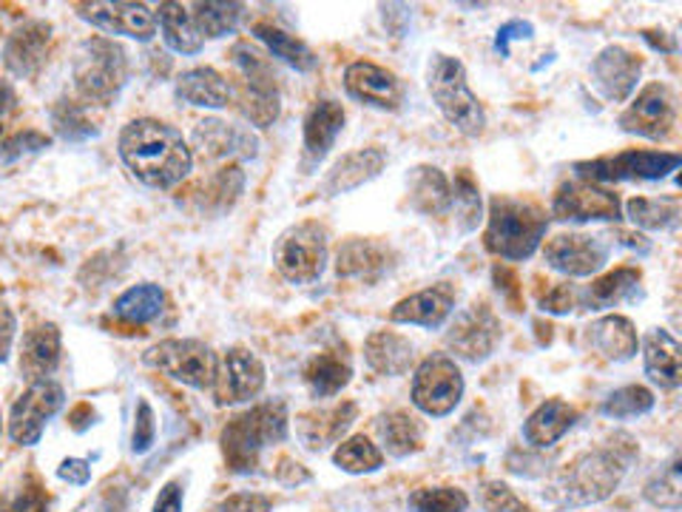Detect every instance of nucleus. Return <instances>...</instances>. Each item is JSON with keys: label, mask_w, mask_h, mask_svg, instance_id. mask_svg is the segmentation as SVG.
Instances as JSON below:
<instances>
[{"label": "nucleus", "mask_w": 682, "mask_h": 512, "mask_svg": "<svg viewBox=\"0 0 682 512\" xmlns=\"http://www.w3.org/2000/svg\"><path fill=\"white\" fill-rule=\"evenodd\" d=\"M231 63L242 75L240 108L256 128H270L282 114V91L273 63L265 52L250 43H236L231 49Z\"/></svg>", "instance_id": "obj_8"}, {"label": "nucleus", "mask_w": 682, "mask_h": 512, "mask_svg": "<svg viewBox=\"0 0 682 512\" xmlns=\"http://www.w3.org/2000/svg\"><path fill=\"white\" fill-rule=\"evenodd\" d=\"M245 12L242 3H194L191 17L203 38H226L240 26V17Z\"/></svg>", "instance_id": "obj_45"}, {"label": "nucleus", "mask_w": 682, "mask_h": 512, "mask_svg": "<svg viewBox=\"0 0 682 512\" xmlns=\"http://www.w3.org/2000/svg\"><path fill=\"white\" fill-rule=\"evenodd\" d=\"M157 441V419H154V407L145 399L137 401L134 410V433H131V452L143 456Z\"/></svg>", "instance_id": "obj_50"}, {"label": "nucleus", "mask_w": 682, "mask_h": 512, "mask_svg": "<svg viewBox=\"0 0 682 512\" xmlns=\"http://www.w3.org/2000/svg\"><path fill=\"white\" fill-rule=\"evenodd\" d=\"M580 291L571 282H557L540 296V310L543 313H552V317H569L571 310L578 308Z\"/></svg>", "instance_id": "obj_51"}, {"label": "nucleus", "mask_w": 682, "mask_h": 512, "mask_svg": "<svg viewBox=\"0 0 682 512\" xmlns=\"http://www.w3.org/2000/svg\"><path fill=\"white\" fill-rule=\"evenodd\" d=\"M410 512H466L469 510V496L461 487L450 484H435V487H419L407 498Z\"/></svg>", "instance_id": "obj_46"}, {"label": "nucleus", "mask_w": 682, "mask_h": 512, "mask_svg": "<svg viewBox=\"0 0 682 512\" xmlns=\"http://www.w3.org/2000/svg\"><path fill=\"white\" fill-rule=\"evenodd\" d=\"M301 379L308 384V391L313 399H333L345 391L352 379V364L345 354L338 350H327V354H316L305 370Z\"/></svg>", "instance_id": "obj_36"}, {"label": "nucleus", "mask_w": 682, "mask_h": 512, "mask_svg": "<svg viewBox=\"0 0 682 512\" xmlns=\"http://www.w3.org/2000/svg\"><path fill=\"white\" fill-rule=\"evenodd\" d=\"M640 268H631V265H622V268H615V271L603 273L592 282V285L586 287L580 299L589 305L592 310H608L620 305V302L631 299V296L638 294L640 287Z\"/></svg>", "instance_id": "obj_39"}, {"label": "nucleus", "mask_w": 682, "mask_h": 512, "mask_svg": "<svg viewBox=\"0 0 682 512\" xmlns=\"http://www.w3.org/2000/svg\"><path fill=\"white\" fill-rule=\"evenodd\" d=\"M49 145H52V137H46L43 131H35V128H26V131H17L15 137L0 143V163H12V159H21L26 154L49 149Z\"/></svg>", "instance_id": "obj_49"}, {"label": "nucleus", "mask_w": 682, "mask_h": 512, "mask_svg": "<svg viewBox=\"0 0 682 512\" xmlns=\"http://www.w3.org/2000/svg\"><path fill=\"white\" fill-rule=\"evenodd\" d=\"M15 333H17V319L15 313L0 305V362H7L9 354H12V345H15Z\"/></svg>", "instance_id": "obj_56"}, {"label": "nucleus", "mask_w": 682, "mask_h": 512, "mask_svg": "<svg viewBox=\"0 0 682 512\" xmlns=\"http://www.w3.org/2000/svg\"><path fill=\"white\" fill-rule=\"evenodd\" d=\"M589 77H592L594 89L603 94V100L626 103L638 91L640 77H643V57L620 43L603 46L589 66Z\"/></svg>", "instance_id": "obj_18"}, {"label": "nucleus", "mask_w": 682, "mask_h": 512, "mask_svg": "<svg viewBox=\"0 0 682 512\" xmlns=\"http://www.w3.org/2000/svg\"><path fill=\"white\" fill-rule=\"evenodd\" d=\"M210 512H270V498L259 492H236Z\"/></svg>", "instance_id": "obj_54"}, {"label": "nucleus", "mask_w": 682, "mask_h": 512, "mask_svg": "<svg viewBox=\"0 0 682 512\" xmlns=\"http://www.w3.org/2000/svg\"><path fill=\"white\" fill-rule=\"evenodd\" d=\"M484 507L489 512H524V501L501 482L484 484Z\"/></svg>", "instance_id": "obj_52"}, {"label": "nucleus", "mask_w": 682, "mask_h": 512, "mask_svg": "<svg viewBox=\"0 0 682 512\" xmlns=\"http://www.w3.org/2000/svg\"><path fill=\"white\" fill-rule=\"evenodd\" d=\"M427 89L435 106L455 131L464 137H480L487 128V112L480 106L478 94L469 89L466 66L455 54L435 52L427 66Z\"/></svg>", "instance_id": "obj_4"}, {"label": "nucleus", "mask_w": 682, "mask_h": 512, "mask_svg": "<svg viewBox=\"0 0 682 512\" xmlns=\"http://www.w3.org/2000/svg\"><path fill=\"white\" fill-rule=\"evenodd\" d=\"M12 103H15V91L9 89V86H0V117L12 108Z\"/></svg>", "instance_id": "obj_61"}, {"label": "nucleus", "mask_w": 682, "mask_h": 512, "mask_svg": "<svg viewBox=\"0 0 682 512\" xmlns=\"http://www.w3.org/2000/svg\"><path fill=\"white\" fill-rule=\"evenodd\" d=\"M458 291L450 282H438V285L421 287L415 294L398 299L390 308V322L393 324H415V328H424V331H438L443 324L450 322V317L455 313Z\"/></svg>", "instance_id": "obj_21"}, {"label": "nucleus", "mask_w": 682, "mask_h": 512, "mask_svg": "<svg viewBox=\"0 0 682 512\" xmlns=\"http://www.w3.org/2000/svg\"><path fill=\"white\" fill-rule=\"evenodd\" d=\"M265 382H268V370L262 359L248 347L236 345L219 356L217 379L210 391L217 405H242V401L256 399L265 391Z\"/></svg>", "instance_id": "obj_16"}, {"label": "nucleus", "mask_w": 682, "mask_h": 512, "mask_svg": "<svg viewBox=\"0 0 682 512\" xmlns=\"http://www.w3.org/2000/svg\"><path fill=\"white\" fill-rule=\"evenodd\" d=\"M549 214L557 222H617L622 219V203L606 185L569 180L555 191Z\"/></svg>", "instance_id": "obj_14"}, {"label": "nucleus", "mask_w": 682, "mask_h": 512, "mask_svg": "<svg viewBox=\"0 0 682 512\" xmlns=\"http://www.w3.org/2000/svg\"><path fill=\"white\" fill-rule=\"evenodd\" d=\"M52 123L54 131H57L63 140H72V143L98 137V128L89 120V112H86L83 103H77V100H61V103L52 108Z\"/></svg>", "instance_id": "obj_48"}, {"label": "nucleus", "mask_w": 682, "mask_h": 512, "mask_svg": "<svg viewBox=\"0 0 682 512\" xmlns=\"http://www.w3.org/2000/svg\"><path fill=\"white\" fill-rule=\"evenodd\" d=\"M612 240H615L617 245H622V248L638 251V254H648V251H652V240L645 234H640V231H622V228H617V231H612Z\"/></svg>", "instance_id": "obj_60"}, {"label": "nucleus", "mask_w": 682, "mask_h": 512, "mask_svg": "<svg viewBox=\"0 0 682 512\" xmlns=\"http://www.w3.org/2000/svg\"><path fill=\"white\" fill-rule=\"evenodd\" d=\"M63 401H66V393L54 379L31 382L29 391L15 401L12 415H9V436H12V441L23 447L38 445L46 424L61 410Z\"/></svg>", "instance_id": "obj_17"}, {"label": "nucleus", "mask_w": 682, "mask_h": 512, "mask_svg": "<svg viewBox=\"0 0 682 512\" xmlns=\"http://www.w3.org/2000/svg\"><path fill=\"white\" fill-rule=\"evenodd\" d=\"M57 475H61L63 482L75 484V487H83V484H89V478H91V468H89V461H83V459H66L61 468H57Z\"/></svg>", "instance_id": "obj_58"}, {"label": "nucleus", "mask_w": 682, "mask_h": 512, "mask_svg": "<svg viewBox=\"0 0 682 512\" xmlns=\"http://www.w3.org/2000/svg\"><path fill=\"white\" fill-rule=\"evenodd\" d=\"M640 347H643L645 376L660 391H677L682 384V359L674 333H668L666 328H652L643 333Z\"/></svg>", "instance_id": "obj_29"}, {"label": "nucleus", "mask_w": 682, "mask_h": 512, "mask_svg": "<svg viewBox=\"0 0 682 512\" xmlns=\"http://www.w3.org/2000/svg\"><path fill=\"white\" fill-rule=\"evenodd\" d=\"M364 362L378 376H404L415 362V345L404 333L373 331L364 340Z\"/></svg>", "instance_id": "obj_33"}, {"label": "nucleus", "mask_w": 682, "mask_h": 512, "mask_svg": "<svg viewBox=\"0 0 682 512\" xmlns=\"http://www.w3.org/2000/svg\"><path fill=\"white\" fill-rule=\"evenodd\" d=\"M331 259V234L319 219H301L285 228L273 245V265L291 285L319 282Z\"/></svg>", "instance_id": "obj_7"}, {"label": "nucleus", "mask_w": 682, "mask_h": 512, "mask_svg": "<svg viewBox=\"0 0 682 512\" xmlns=\"http://www.w3.org/2000/svg\"><path fill=\"white\" fill-rule=\"evenodd\" d=\"M276 478L282 484H287V487H293V484H305L310 482V473L305 468H301L299 461H293V459H282L279 461V468H276Z\"/></svg>", "instance_id": "obj_59"}, {"label": "nucleus", "mask_w": 682, "mask_h": 512, "mask_svg": "<svg viewBox=\"0 0 682 512\" xmlns=\"http://www.w3.org/2000/svg\"><path fill=\"white\" fill-rule=\"evenodd\" d=\"M466 382L450 354H429L413 373V407L429 419L450 415L464 399Z\"/></svg>", "instance_id": "obj_10"}, {"label": "nucleus", "mask_w": 682, "mask_h": 512, "mask_svg": "<svg viewBox=\"0 0 682 512\" xmlns=\"http://www.w3.org/2000/svg\"><path fill=\"white\" fill-rule=\"evenodd\" d=\"M347 112L345 106L333 98L316 100L305 114L301 123V154H305V168H319L336 145L338 135L345 131Z\"/></svg>", "instance_id": "obj_22"}, {"label": "nucleus", "mask_w": 682, "mask_h": 512, "mask_svg": "<svg viewBox=\"0 0 682 512\" xmlns=\"http://www.w3.org/2000/svg\"><path fill=\"white\" fill-rule=\"evenodd\" d=\"M287 405L285 401H265L245 413L233 415L222 430V452L231 468L250 470L259 452L287 438Z\"/></svg>", "instance_id": "obj_6"}, {"label": "nucleus", "mask_w": 682, "mask_h": 512, "mask_svg": "<svg viewBox=\"0 0 682 512\" xmlns=\"http://www.w3.org/2000/svg\"><path fill=\"white\" fill-rule=\"evenodd\" d=\"M182 482H168L154 501V512H182Z\"/></svg>", "instance_id": "obj_57"}, {"label": "nucleus", "mask_w": 682, "mask_h": 512, "mask_svg": "<svg viewBox=\"0 0 682 512\" xmlns=\"http://www.w3.org/2000/svg\"><path fill=\"white\" fill-rule=\"evenodd\" d=\"M452 182V212H455V222L461 234H469L480 226V214H484V203H480V189L469 168H461ZM450 212V214H452Z\"/></svg>", "instance_id": "obj_43"}, {"label": "nucleus", "mask_w": 682, "mask_h": 512, "mask_svg": "<svg viewBox=\"0 0 682 512\" xmlns=\"http://www.w3.org/2000/svg\"><path fill=\"white\" fill-rule=\"evenodd\" d=\"M638 456V445L629 436L608 438L606 445L578 452L566 468L557 470L549 484V501L557 507H592L606 501L629 473V464Z\"/></svg>", "instance_id": "obj_2"}, {"label": "nucleus", "mask_w": 682, "mask_h": 512, "mask_svg": "<svg viewBox=\"0 0 682 512\" xmlns=\"http://www.w3.org/2000/svg\"><path fill=\"white\" fill-rule=\"evenodd\" d=\"M63 336L54 322H40L23 333L21 342V373L31 382L52 379V373L61 364Z\"/></svg>", "instance_id": "obj_27"}, {"label": "nucleus", "mask_w": 682, "mask_h": 512, "mask_svg": "<svg viewBox=\"0 0 682 512\" xmlns=\"http://www.w3.org/2000/svg\"><path fill=\"white\" fill-rule=\"evenodd\" d=\"M117 154L137 182L149 189H173L194 168V151L173 126L154 117L131 120L117 137Z\"/></svg>", "instance_id": "obj_1"}, {"label": "nucleus", "mask_w": 682, "mask_h": 512, "mask_svg": "<svg viewBox=\"0 0 682 512\" xmlns=\"http://www.w3.org/2000/svg\"><path fill=\"white\" fill-rule=\"evenodd\" d=\"M680 166L682 157L674 151L629 149L615 154V157L575 163V171H578V180L612 185V182H660Z\"/></svg>", "instance_id": "obj_9"}, {"label": "nucleus", "mask_w": 682, "mask_h": 512, "mask_svg": "<svg viewBox=\"0 0 682 512\" xmlns=\"http://www.w3.org/2000/svg\"><path fill=\"white\" fill-rule=\"evenodd\" d=\"M396 265V254L387 242L373 236H350L338 245L336 273L342 279H359L364 285H375L378 279L390 273Z\"/></svg>", "instance_id": "obj_23"}, {"label": "nucleus", "mask_w": 682, "mask_h": 512, "mask_svg": "<svg viewBox=\"0 0 682 512\" xmlns=\"http://www.w3.org/2000/svg\"><path fill=\"white\" fill-rule=\"evenodd\" d=\"M407 205L421 217H447L452 212V182L438 166H415L407 174Z\"/></svg>", "instance_id": "obj_28"}, {"label": "nucleus", "mask_w": 682, "mask_h": 512, "mask_svg": "<svg viewBox=\"0 0 682 512\" xmlns=\"http://www.w3.org/2000/svg\"><path fill=\"white\" fill-rule=\"evenodd\" d=\"M682 205L677 196H631L626 217L640 234L643 231H671L680 222Z\"/></svg>", "instance_id": "obj_40"}, {"label": "nucleus", "mask_w": 682, "mask_h": 512, "mask_svg": "<svg viewBox=\"0 0 682 512\" xmlns=\"http://www.w3.org/2000/svg\"><path fill=\"white\" fill-rule=\"evenodd\" d=\"M620 128L626 135L643 137L660 143L666 140L677 126V98L671 86L648 84L638 91V98L631 100L629 108L620 114Z\"/></svg>", "instance_id": "obj_15"}, {"label": "nucleus", "mask_w": 682, "mask_h": 512, "mask_svg": "<svg viewBox=\"0 0 682 512\" xmlns=\"http://www.w3.org/2000/svg\"><path fill=\"white\" fill-rule=\"evenodd\" d=\"M501 336V317L489 302L480 299L473 302L461 313H455L450 331H447V347H450V356L455 362L461 359V362L480 364L496 354Z\"/></svg>", "instance_id": "obj_12"}, {"label": "nucleus", "mask_w": 682, "mask_h": 512, "mask_svg": "<svg viewBox=\"0 0 682 512\" xmlns=\"http://www.w3.org/2000/svg\"><path fill=\"white\" fill-rule=\"evenodd\" d=\"M375 430L382 438V452L393 456V459H407L415 452L424 450V422L410 410H390L375 419Z\"/></svg>", "instance_id": "obj_35"}, {"label": "nucleus", "mask_w": 682, "mask_h": 512, "mask_svg": "<svg viewBox=\"0 0 682 512\" xmlns=\"http://www.w3.org/2000/svg\"><path fill=\"white\" fill-rule=\"evenodd\" d=\"M657 399L654 393L643 384H626V387H617L615 393H608L606 401H603V415L615 419V422H626V419H638V415L652 413Z\"/></svg>", "instance_id": "obj_44"}, {"label": "nucleus", "mask_w": 682, "mask_h": 512, "mask_svg": "<svg viewBox=\"0 0 682 512\" xmlns=\"http://www.w3.org/2000/svg\"><path fill=\"white\" fill-rule=\"evenodd\" d=\"M578 424V410L563 399H546L529 413L524 422L526 445L535 450H546L555 447L571 427Z\"/></svg>", "instance_id": "obj_32"}, {"label": "nucleus", "mask_w": 682, "mask_h": 512, "mask_svg": "<svg viewBox=\"0 0 682 512\" xmlns=\"http://www.w3.org/2000/svg\"><path fill=\"white\" fill-rule=\"evenodd\" d=\"M143 362L173 382L188 384L194 391H208L217 379L219 356L203 340H163L145 350Z\"/></svg>", "instance_id": "obj_11"}, {"label": "nucleus", "mask_w": 682, "mask_h": 512, "mask_svg": "<svg viewBox=\"0 0 682 512\" xmlns=\"http://www.w3.org/2000/svg\"><path fill=\"white\" fill-rule=\"evenodd\" d=\"M535 38V26L529 21H520V17H512L496 31V52L501 57H510V46L512 40H532Z\"/></svg>", "instance_id": "obj_53"}, {"label": "nucleus", "mask_w": 682, "mask_h": 512, "mask_svg": "<svg viewBox=\"0 0 682 512\" xmlns=\"http://www.w3.org/2000/svg\"><path fill=\"white\" fill-rule=\"evenodd\" d=\"M7 512H46L43 490H40L38 484L23 487V490L12 498V504L7 507Z\"/></svg>", "instance_id": "obj_55"}, {"label": "nucleus", "mask_w": 682, "mask_h": 512, "mask_svg": "<svg viewBox=\"0 0 682 512\" xmlns=\"http://www.w3.org/2000/svg\"><path fill=\"white\" fill-rule=\"evenodd\" d=\"M157 29L163 31V40L171 52L177 54H200L205 46V38L196 29L194 17H191V7L182 3H159Z\"/></svg>", "instance_id": "obj_38"}, {"label": "nucleus", "mask_w": 682, "mask_h": 512, "mask_svg": "<svg viewBox=\"0 0 682 512\" xmlns=\"http://www.w3.org/2000/svg\"><path fill=\"white\" fill-rule=\"evenodd\" d=\"M387 166V154L378 145H368V149L347 151L331 166V171L324 174L322 194L324 196H342L350 191H359L361 185L373 182L378 174Z\"/></svg>", "instance_id": "obj_24"}, {"label": "nucleus", "mask_w": 682, "mask_h": 512, "mask_svg": "<svg viewBox=\"0 0 682 512\" xmlns=\"http://www.w3.org/2000/svg\"><path fill=\"white\" fill-rule=\"evenodd\" d=\"M549 231V214L532 200L496 194L489 200L484 245L506 263H524L538 254Z\"/></svg>", "instance_id": "obj_3"}, {"label": "nucleus", "mask_w": 682, "mask_h": 512, "mask_svg": "<svg viewBox=\"0 0 682 512\" xmlns=\"http://www.w3.org/2000/svg\"><path fill=\"white\" fill-rule=\"evenodd\" d=\"M166 310V291L154 282H143L123 291L112 305V313L128 324H149Z\"/></svg>", "instance_id": "obj_41"}, {"label": "nucleus", "mask_w": 682, "mask_h": 512, "mask_svg": "<svg viewBox=\"0 0 682 512\" xmlns=\"http://www.w3.org/2000/svg\"><path fill=\"white\" fill-rule=\"evenodd\" d=\"M191 140L210 159H254L259 154V140L250 135V128L233 126L219 117L196 123Z\"/></svg>", "instance_id": "obj_25"}, {"label": "nucleus", "mask_w": 682, "mask_h": 512, "mask_svg": "<svg viewBox=\"0 0 682 512\" xmlns=\"http://www.w3.org/2000/svg\"><path fill=\"white\" fill-rule=\"evenodd\" d=\"M52 40V23L26 21L17 26L7 40L3 49V63L15 77H31L43 66L46 49Z\"/></svg>", "instance_id": "obj_30"}, {"label": "nucleus", "mask_w": 682, "mask_h": 512, "mask_svg": "<svg viewBox=\"0 0 682 512\" xmlns=\"http://www.w3.org/2000/svg\"><path fill=\"white\" fill-rule=\"evenodd\" d=\"M356 419H359V405L356 401H338L333 407H319V410L301 413L296 419V430H299L301 445L316 452L324 450L327 445H338Z\"/></svg>", "instance_id": "obj_26"}, {"label": "nucleus", "mask_w": 682, "mask_h": 512, "mask_svg": "<svg viewBox=\"0 0 682 512\" xmlns=\"http://www.w3.org/2000/svg\"><path fill=\"white\" fill-rule=\"evenodd\" d=\"M333 464L350 475H368L384 468V452L364 433H356V436L338 441L336 452H333Z\"/></svg>", "instance_id": "obj_42"}, {"label": "nucleus", "mask_w": 682, "mask_h": 512, "mask_svg": "<svg viewBox=\"0 0 682 512\" xmlns=\"http://www.w3.org/2000/svg\"><path fill=\"white\" fill-rule=\"evenodd\" d=\"M540 248H543V263L569 279L597 277L608 265V254H612L603 236L583 234V231H566V234L552 236Z\"/></svg>", "instance_id": "obj_13"}, {"label": "nucleus", "mask_w": 682, "mask_h": 512, "mask_svg": "<svg viewBox=\"0 0 682 512\" xmlns=\"http://www.w3.org/2000/svg\"><path fill=\"white\" fill-rule=\"evenodd\" d=\"M682 468H680V456L668 461L666 470L654 475L652 482L645 484V501L654 507H660V510L668 512H677L682 504V478H680Z\"/></svg>", "instance_id": "obj_47"}, {"label": "nucleus", "mask_w": 682, "mask_h": 512, "mask_svg": "<svg viewBox=\"0 0 682 512\" xmlns=\"http://www.w3.org/2000/svg\"><path fill=\"white\" fill-rule=\"evenodd\" d=\"M80 17L105 35H123V38L151 43L157 38V15L145 3H128V0H105V3H80Z\"/></svg>", "instance_id": "obj_19"}, {"label": "nucleus", "mask_w": 682, "mask_h": 512, "mask_svg": "<svg viewBox=\"0 0 682 512\" xmlns=\"http://www.w3.org/2000/svg\"><path fill=\"white\" fill-rule=\"evenodd\" d=\"M254 38L268 49V54H273L276 61L287 63L296 72H313L319 66V57H316L313 49L301 38L282 29V26H273L268 21L254 23Z\"/></svg>", "instance_id": "obj_37"}, {"label": "nucleus", "mask_w": 682, "mask_h": 512, "mask_svg": "<svg viewBox=\"0 0 682 512\" xmlns=\"http://www.w3.org/2000/svg\"><path fill=\"white\" fill-rule=\"evenodd\" d=\"M177 98L188 106L196 108H210V112H219L226 108L233 98V89L226 77L219 75L217 68L210 66H196L188 68L177 77Z\"/></svg>", "instance_id": "obj_34"}, {"label": "nucleus", "mask_w": 682, "mask_h": 512, "mask_svg": "<svg viewBox=\"0 0 682 512\" xmlns=\"http://www.w3.org/2000/svg\"><path fill=\"white\" fill-rule=\"evenodd\" d=\"M128 84V54L112 38H89L75 57V89L83 106H112Z\"/></svg>", "instance_id": "obj_5"}, {"label": "nucleus", "mask_w": 682, "mask_h": 512, "mask_svg": "<svg viewBox=\"0 0 682 512\" xmlns=\"http://www.w3.org/2000/svg\"><path fill=\"white\" fill-rule=\"evenodd\" d=\"M586 340L608 362H629L640 350L638 328L629 317H620V313H606V317L594 319L586 328Z\"/></svg>", "instance_id": "obj_31"}, {"label": "nucleus", "mask_w": 682, "mask_h": 512, "mask_svg": "<svg viewBox=\"0 0 682 512\" xmlns=\"http://www.w3.org/2000/svg\"><path fill=\"white\" fill-rule=\"evenodd\" d=\"M347 98L378 112H398L404 103V86L390 68L373 61H356L345 68Z\"/></svg>", "instance_id": "obj_20"}]
</instances>
